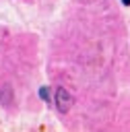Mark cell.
<instances>
[{"label": "cell", "mask_w": 130, "mask_h": 132, "mask_svg": "<svg viewBox=\"0 0 130 132\" xmlns=\"http://www.w3.org/2000/svg\"><path fill=\"white\" fill-rule=\"evenodd\" d=\"M54 103H56V109H58L60 113H66V111H70V107H72L74 99H72V95H70L64 87H58V89H56Z\"/></svg>", "instance_id": "cell-1"}, {"label": "cell", "mask_w": 130, "mask_h": 132, "mask_svg": "<svg viewBox=\"0 0 130 132\" xmlns=\"http://www.w3.org/2000/svg\"><path fill=\"white\" fill-rule=\"evenodd\" d=\"M39 97H41L43 101H47V103L52 101V99H50V91H47V87H39Z\"/></svg>", "instance_id": "cell-2"}, {"label": "cell", "mask_w": 130, "mask_h": 132, "mask_svg": "<svg viewBox=\"0 0 130 132\" xmlns=\"http://www.w3.org/2000/svg\"><path fill=\"white\" fill-rule=\"evenodd\" d=\"M122 4H126V6H128V4H130V0H122Z\"/></svg>", "instance_id": "cell-3"}]
</instances>
